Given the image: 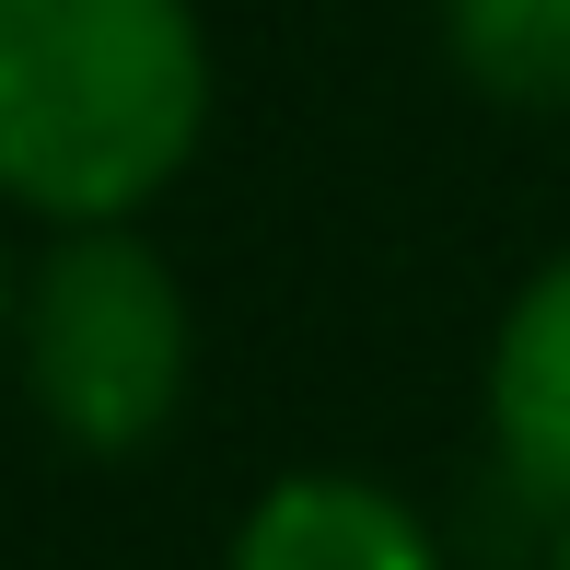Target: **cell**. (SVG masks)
I'll return each instance as SVG.
<instances>
[{
  "mask_svg": "<svg viewBox=\"0 0 570 570\" xmlns=\"http://www.w3.org/2000/svg\"><path fill=\"white\" fill-rule=\"evenodd\" d=\"M210 140L198 0H0V198L59 233L140 222Z\"/></svg>",
  "mask_w": 570,
  "mask_h": 570,
  "instance_id": "obj_1",
  "label": "cell"
},
{
  "mask_svg": "<svg viewBox=\"0 0 570 570\" xmlns=\"http://www.w3.org/2000/svg\"><path fill=\"white\" fill-rule=\"evenodd\" d=\"M12 373H23V407L70 454H94V465L151 454L198 373V315H187L175 256L140 222L59 233L12 279Z\"/></svg>",
  "mask_w": 570,
  "mask_h": 570,
  "instance_id": "obj_2",
  "label": "cell"
},
{
  "mask_svg": "<svg viewBox=\"0 0 570 570\" xmlns=\"http://www.w3.org/2000/svg\"><path fill=\"white\" fill-rule=\"evenodd\" d=\"M478 420H489V465L512 478V501L570 524V245L535 256L524 292L501 303L489 361H478Z\"/></svg>",
  "mask_w": 570,
  "mask_h": 570,
  "instance_id": "obj_3",
  "label": "cell"
},
{
  "mask_svg": "<svg viewBox=\"0 0 570 570\" xmlns=\"http://www.w3.org/2000/svg\"><path fill=\"white\" fill-rule=\"evenodd\" d=\"M222 570H443V535L361 465H292L245 501Z\"/></svg>",
  "mask_w": 570,
  "mask_h": 570,
  "instance_id": "obj_4",
  "label": "cell"
},
{
  "mask_svg": "<svg viewBox=\"0 0 570 570\" xmlns=\"http://www.w3.org/2000/svg\"><path fill=\"white\" fill-rule=\"evenodd\" d=\"M443 59L501 117H570V0H431Z\"/></svg>",
  "mask_w": 570,
  "mask_h": 570,
  "instance_id": "obj_5",
  "label": "cell"
},
{
  "mask_svg": "<svg viewBox=\"0 0 570 570\" xmlns=\"http://www.w3.org/2000/svg\"><path fill=\"white\" fill-rule=\"evenodd\" d=\"M0 350H12V268H0Z\"/></svg>",
  "mask_w": 570,
  "mask_h": 570,
  "instance_id": "obj_6",
  "label": "cell"
},
{
  "mask_svg": "<svg viewBox=\"0 0 570 570\" xmlns=\"http://www.w3.org/2000/svg\"><path fill=\"white\" fill-rule=\"evenodd\" d=\"M548 570H570V524H559V559H548Z\"/></svg>",
  "mask_w": 570,
  "mask_h": 570,
  "instance_id": "obj_7",
  "label": "cell"
}]
</instances>
